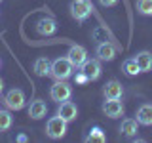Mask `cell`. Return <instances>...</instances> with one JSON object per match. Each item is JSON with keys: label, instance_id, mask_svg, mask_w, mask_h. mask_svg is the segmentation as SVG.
Returning a JSON list of instances; mask_svg holds the SVG:
<instances>
[{"label": "cell", "instance_id": "cell-1", "mask_svg": "<svg viewBox=\"0 0 152 143\" xmlns=\"http://www.w3.org/2000/svg\"><path fill=\"white\" fill-rule=\"evenodd\" d=\"M72 71H74V67L69 61V57H57V59L51 61L50 76H53L55 80H66L72 76Z\"/></svg>", "mask_w": 152, "mask_h": 143}, {"label": "cell", "instance_id": "cell-2", "mask_svg": "<svg viewBox=\"0 0 152 143\" xmlns=\"http://www.w3.org/2000/svg\"><path fill=\"white\" fill-rule=\"evenodd\" d=\"M50 97L57 103L66 101V99L72 97V86L66 82V80H55L50 88Z\"/></svg>", "mask_w": 152, "mask_h": 143}, {"label": "cell", "instance_id": "cell-3", "mask_svg": "<svg viewBox=\"0 0 152 143\" xmlns=\"http://www.w3.org/2000/svg\"><path fill=\"white\" fill-rule=\"evenodd\" d=\"M93 12V4L91 0H72L70 2V15H72L76 21H86Z\"/></svg>", "mask_w": 152, "mask_h": 143}, {"label": "cell", "instance_id": "cell-4", "mask_svg": "<svg viewBox=\"0 0 152 143\" xmlns=\"http://www.w3.org/2000/svg\"><path fill=\"white\" fill-rule=\"evenodd\" d=\"M66 122L65 118H61L59 114L57 116H51V118H48V122H46V133H48V137H51V139H61V137L66 133Z\"/></svg>", "mask_w": 152, "mask_h": 143}, {"label": "cell", "instance_id": "cell-5", "mask_svg": "<svg viewBox=\"0 0 152 143\" xmlns=\"http://www.w3.org/2000/svg\"><path fill=\"white\" fill-rule=\"evenodd\" d=\"M27 103V97L23 94V90L19 88H12L10 92L4 95V105L10 109V111H21Z\"/></svg>", "mask_w": 152, "mask_h": 143}, {"label": "cell", "instance_id": "cell-6", "mask_svg": "<svg viewBox=\"0 0 152 143\" xmlns=\"http://www.w3.org/2000/svg\"><path fill=\"white\" fill-rule=\"evenodd\" d=\"M66 57H69V61L72 63L74 69H80V67L84 65V61L88 59V50H86L84 46L74 44V46L69 48V54H66Z\"/></svg>", "mask_w": 152, "mask_h": 143}, {"label": "cell", "instance_id": "cell-7", "mask_svg": "<svg viewBox=\"0 0 152 143\" xmlns=\"http://www.w3.org/2000/svg\"><path fill=\"white\" fill-rule=\"evenodd\" d=\"M80 71L88 76V80H97L101 76V59H86L84 65L80 67Z\"/></svg>", "mask_w": 152, "mask_h": 143}, {"label": "cell", "instance_id": "cell-8", "mask_svg": "<svg viewBox=\"0 0 152 143\" xmlns=\"http://www.w3.org/2000/svg\"><path fill=\"white\" fill-rule=\"evenodd\" d=\"M103 113L108 118H120L124 116V105L120 99H107L103 103Z\"/></svg>", "mask_w": 152, "mask_h": 143}, {"label": "cell", "instance_id": "cell-9", "mask_svg": "<svg viewBox=\"0 0 152 143\" xmlns=\"http://www.w3.org/2000/svg\"><path fill=\"white\" fill-rule=\"evenodd\" d=\"M57 114H59L61 118H65L66 122H72L76 116H78V109H76V105L72 101H61L59 107H57Z\"/></svg>", "mask_w": 152, "mask_h": 143}, {"label": "cell", "instance_id": "cell-10", "mask_svg": "<svg viewBox=\"0 0 152 143\" xmlns=\"http://www.w3.org/2000/svg\"><path fill=\"white\" fill-rule=\"evenodd\" d=\"M95 54H97V59H101V61H112L114 57H116V48H114L110 42L104 40L101 44H97Z\"/></svg>", "mask_w": 152, "mask_h": 143}, {"label": "cell", "instance_id": "cell-11", "mask_svg": "<svg viewBox=\"0 0 152 143\" xmlns=\"http://www.w3.org/2000/svg\"><path fill=\"white\" fill-rule=\"evenodd\" d=\"M103 94H104V97H107V99H122L124 88H122V84L118 82V80H110V82L104 84Z\"/></svg>", "mask_w": 152, "mask_h": 143}, {"label": "cell", "instance_id": "cell-12", "mask_svg": "<svg viewBox=\"0 0 152 143\" xmlns=\"http://www.w3.org/2000/svg\"><path fill=\"white\" fill-rule=\"evenodd\" d=\"M48 114V105L42 101V99H34L31 105H28V116L34 118V120H40Z\"/></svg>", "mask_w": 152, "mask_h": 143}, {"label": "cell", "instance_id": "cell-13", "mask_svg": "<svg viewBox=\"0 0 152 143\" xmlns=\"http://www.w3.org/2000/svg\"><path fill=\"white\" fill-rule=\"evenodd\" d=\"M137 122L142 126H152V103H142L137 109Z\"/></svg>", "mask_w": 152, "mask_h": 143}, {"label": "cell", "instance_id": "cell-14", "mask_svg": "<svg viewBox=\"0 0 152 143\" xmlns=\"http://www.w3.org/2000/svg\"><path fill=\"white\" fill-rule=\"evenodd\" d=\"M36 31H38V35H42V36H50V35H53L57 31V25H55L53 19L44 17V19H40V21L36 23Z\"/></svg>", "mask_w": 152, "mask_h": 143}, {"label": "cell", "instance_id": "cell-15", "mask_svg": "<svg viewBox=\"0 0 152 143\" xmlns=\"http://www.w3.org/2000/svg\"><path fill=\"white\" fill-rule=\"evenodd\" d=\"M135 61L137 65H139L141 73H148V71H152V54L150 52H139V54L135 55Z\"/></svg>", "mask_w": 152, "mask_h": 143}, {"label": "cell", "instance_id": "cell-16", "mask_svg": "<svg viewBox=\"0 0 152 143\" xmlns=\"http://www.w3.org/2000/svg\"><path fill=\"white\" fill-rule=\"evenodd\" d=\"M120 132L127 137L137 136V132H139V122H137V118H126V120H122Z\"/></svg>", "mask_w": 152, "mask_h": 143}, {"label": "cell", "instance_id": "cell-17", "mask_svg": "<svg viewBox=\"0 0 152 143\" xmlns=\"http://www.w3.org/2000/svg\"><path fill=\"white\" fill-rule=\"evenodd\" d=\"M34 73L38 76H48L50 74V71H51V61L48 59V57H38V59L34 61Z\"/></svg>", "mask_w": 152, "mask_h": 143}, {"label": "cell", "instance_id": "cell-18", "mask_svg": "<svg viewBox=\"0 0 152 143\" xmlns=\"http://www.w3.org/2000/svg\"><path fill=\"white\" fill-rule=\"evenodd\" d=\"M86 141L88 143H104L107 141V136H104V132L99 126H93L91 130H89V133L86 136Z\"/></svg>", "mask_w": 152, "mask_h": 143}, {"label": "cell", "instance_id": "cell-19", "mask_svg": "<svg viewBox=\"0 0 152 143\" xmlns=\"http://www.w3.org/2000/svg\"><path fill=\"white\" fill-rule=\"evenodd\" d=\"M122 71H124V73H126L127 76H135V74H139V73H141V69H139V65H137L135 57H133V59H126V61H124Z\"/></svg>", "mask_w": 152, "mask_h": 143}, {"label": "cell", "instance_id": "cell-20", "mask_svg": "<svg viewBox=\"0 0 152 143\" xmlns=\"http://www.w3.org/2000/svg\"><path fill=\"white\" fill-rule=\"evenodd\" d=\"M13 124V116L10 111H0V132H8Z\"/></svg>", "mask_w": 152, "mask_h": 143}, {"label": "cell", "instance_id": "cell-21", "mask_svg": "<svg viewBox=\"0 0 152 143\" xmlns=\"http://www.w3.org/2000/svg\"><path fill=\"white\" fill-rule=\"evenodd\" d=\"M137 12L142 15H152V0H137Z\"/></svg>", "mask_w": 152, "mask_h": 143}, {"label": "cell", "instance_id": "cell-22", "mask_svg": "<svg viewBox=\"0 0 152 143\" xmlns=\"http://www.w3.org/2000/svg\"><path fill=\"white\" fill-rule=\"evenodd\" d=\"M74 82L78 84V86H84L86 82H89V80H88V76H86V74L82 73V71H78V73L74 74Z\"/></svg>", "mask_w": 152, "mask_h": 143}, {"label": "cell", "instance_id": "cell-23", "mask_svg": "<svg viewBox=\"0 0 152 143\" xmlns=\"http://www.w3.org/2000/svg\"><path fill=\"white\" fill-rule=\"evenodd\" d=\"M99 2H101V6H104V8H112V6L118 4V0H99Z\"/></svg>", "mask_w": 152, "mask_h": 143}, {"label": "cell", "instance_id": "cell-24", "mask_svg": "<svg viewBox=\"0 0 152 143\" xmlns=\"http://www.w3.org/2000/svg\"><path fill=\"white\" fill-rule=\"evenodd\" d=\"M17 141L25 143V141H27V136H23V133H19V136H17Z\"/></svg>", "mask_w": 152, "mask_h": 143}, {"label": "cell", "instance_id": "cell-25", "mask_svg": "<svg viewBox=\"0 0 152 143\" xmlns=\"http://www.w3.org/2000/svg\"><path fill=\"white\" fill-rule=\"evenodd\" d=\"M2 90H4V82H2V78H0V95H2Z\"/></svg>", "mask_w": 152, "mask_h": 143}, {"label": "cell", "instance_id": "cell-26", "mask_svg": "<svg viewBox=\"0 0 152 143\" xmlns=\"http://www.w3.org/2000/svg\"><path fill=\"white\" fill-rule=\"evenodd\" d=\"M0 67H2V61H0Z\"/></svg>", "mask_w": 152, "mask_h": 143}, {"label": "cell", "instance_id": "cell-27", "mask_svg": "<svg viewBox=\"0 0 152 143\" xmlns=\"http://www.w3.org/2000/svg\"><path fill=\"white\" fill-rule=\"evenodd\" d=\"M0 2H2V0H0Z\"/></svg>", "mask_w": 152, "mask_h": 143}]
</instances>
